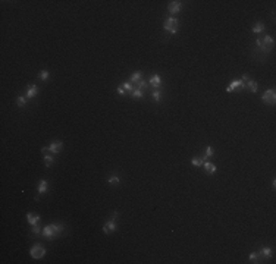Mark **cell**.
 <instances>
[{
    "instance_id": "1",
    "label": "cell",
    "mask_w": 276,
    "mask_h": 264,
    "mask_svg": "<svg viewBox=\"0 0 276 264\" xmlns=\"http://www.w3.org/2000/svg\"><path fill=\"white\" fill-rule=\"evenodd\" d=\"M63 231H65V226H63V225H60V223H58V225L52 223V225L46 226L41 233H43L44 238H47V239H52V238H54V236L62 235Z\"/></svg>"
},
{
    "instance_id": "2",
    "label": "cell",
    "mask_w": 276,
    "mask_h": 264,
    "mask_svg": "<svg viewBox=\"0 0 276 264\" xmlns=\"http://www.w3.org/2000/svg\"><path fill=\"white\" fill-rule=\"evenodd\" d=\"M256 46L263 52H270L272 48L275 47V40L272 35H266L262 38H256Z\"/></svg>"
},
{
    "instance_id": "3",
    "label": "cell",
    "mask_w": 276,
    "mask_h": 264,
    "mask_svg": "<svg viewBox=\"0 0 276 264\" xmlns=\"http://www.w3.org/2000/svg\"><path fill=\"white\" fill-rule=\"evenodd\" d=\"M163 29H165L166 32H169L170 35H175V34L178 32V29H179V22L176 18L173 16H170L168 19L165 21V24H163Z\"/></svg>"
},
{
    "instance_id": "4",
    "label": "cell",
    "mask_w": 276,
    "mask_h": 264,
    "mask_svg": "<svg viewBox=\"0 0 276 264\" xmlns=\"http://www.w3.org/2000/svg\"><path fill=\"white\" fill-rule=\"evenodd\" d=\"M116 219H118V213H113V216H112L110 220H107L106 223L103 225V233H104V235H109V233H112V232H115L118 229Z\"/></svg>"
},
{
    "instance_id": "5",
    "label": "cell",
    "mask_w": 276,
    "mask_h": 264,
    "mask_svg": "<svg viewBox=\"0 0 276 264\" xmlns=\"http://www.w3.org/2000/svg\"><path fill=\"white\" fill-rule=\"evenodd\" d=\"M29 255L35 260L43 258L44 255H46V248L41 244H34L31 247V250H29Z\"/></svg>"
},
{
    "instance_id": "6",
    "label": "cell",
    "mask_w": 276,
    "mask_h": 264,
    "mask_svg": "<svg viewBox=\"0 0 276 264\" xmlns=\"http://www.w3.org/2000/svg\"><path fill=\"white\" fill-rule=\"evenodd\" d=\"M262 100H263V103H266L267 106H275V103H276V91L273 90V88H270V90L264 91V92H263V96H262Z\"/></svg>"
},
{
    "instance_id": "7",
    "label": "cell",
    "mask_w": 276,
    "mask_h": 264,
    "mask_svg": "<svg viewBox=\"0 0 276 264\" xmlns=\"http://www.w3.org/2000/svg\"><path fill=\"white\" fill-rule=\"evenodd\" d=\"M62 147H63L62 141H60V139H54V141H52V142H50V145L47 147V151H50L52 154H56V156H58V154L60 153Z\"/></svg>"
},
{
    "instance_id": "8",
    "label": "cell",
    "mask_w": 276,
    "mask_h": 264,
    "mask_svg": "<svg viewBox=\"0 0 276 264\" xmlns=\"http://www.w3.org/2000/svg\"><path fill=\"white\" fill-rule=\"evenodd\" d=\"M181 7H182V2L175 0V2H170L169 5H168V12L170 15H176L181 12Z\"/></svg>"
},
{
    "instance_id": "9",
    "label": "cell",
    "mask_w": 276,
    "mask_h": 264,
    "mask_svg": "<svg viewBox=\"0 0 276 264\" xmlns=\"http://www.w3.org/2000/svg\"><path fill=\"white\" fill-rule=\"evenodd\" d=\"M244 87H245V82L242 81V79H235V81L229 82V85L226 87V91L233 92L235 90H238V88H244Z\"/></svg>"
},
{
    "instance_id": "10",
    "label": "cell",
    "mask_w": 276,
    "mask_h": 264,
    "mask_svg": "<svg viewBox=\"0 0 276 264\" xmlns=\"http://www.w3.org/2000/svg\"><path fill=\"white\" fill-rule=\"evenodd\" d=\"M203 167H204V170H206L207 175H214V173H216V169H218L216 167V164L212 163V162H207V160L203 163Z\"/></svg>"
},
{
    "instance_id": "11",
    "label": "cell",
    "mask_w": 276,
    "mask_h": 264,
    "mask_svg": "<svg viewBox=\"0 0 276 264\" xmlns=\"http://www.w3.org/2000/svg\"><path fill=\"white\" fill-rule=\"evenodd\" d=\"M37 94H38V90H37V85H28L27 87V98H34V97H37Z\"/></svg>"
},
{
    "instance_id": "12",
    "label": "cell",
    "mask_w": 276,
    "mask_h": 264,
    "mask_svg": "<svg viewBox=\"0 0 276 264\" xmlns=\"http://www.w3.org/2000/svg\"><path fill=\"white\" fill-rule=\"evenodd\" d=\"M148 84H150L151 87H154L156 90L159 88L160 85H162V78H160V75H157V73H154L153 77L150 78V81H148Z\"/></svg>"
},
{
    "instance_id": "13",
    "label": "cell",
    "mask_w": 276,
    "mask_h": 264,
    "mask_svg": "<svg viewBox=\"0 0 276 264\" xmlns=\"http://www.w3.org/2000/svg\"><path fill=\"white\" fill-rule=\"evenodd\" d=\"M27 220H28V223L31 226H35V225H38L40 216L38 214H33V213H27Z\"/></svg>"
},
{
    "instance_id": "14",
    "label": "cell",
    "mask_w": 276,
    "mask_h": 264,
    "mask_svg": "<svg viewBox=\"0 0 276 264\" xmlns=\"http://www.w3.org/2000/svg\"><path fill=\"white\" fill-rule=\"evenodd\" d=\"M245 88L251 92H257V90H258V84H257L254 79H248V81L245 82Z\"/></svg>"
},
{
    "instance_id": "15",
    "label": "cell",
    "mask_w": 276,
    "mask_h": 264,
    "mask_svg": "<svg viewBox=\"0 0 276 264\" xmlns=\"http://www.w3.org/2000/svg\"><path fill=\"white\" fill-rule=\"evenodd\" d=\"M141 78H143L141 71H135V72L131 75V78H129V82H131V84H138V82L141 81Z\"/></svg>"
},
{
    "instance_id": "16",
    "label": "cell",
    "mask_w": 276,
    "mask_h": 264,
    "mask_svg": "<svg viewBox=\"0 0 276 264\" xmlns=\"http://www.w3.org/2000/svg\"><path fill=\"white\" fill-rule=\"evenodd\" d=\"M47 189H48L47 181H46V179H41V181H40V183H38V192H40V194H46V192H47Z\"/></svg>"
},
{
    "instance_id": "17",
    "label": "cell",
    "mask_w": 276,
    "mask_h": 264,
    "mask_svg": "<svg viewBox=\"0 0 276 264\" xmlns=\"http://www.w3.org/2000/svg\"><path fill=\"white\" fill-rule=\"evenodd\" d=\"M264 31V24L263 22H256V24L253 25V32L254 34H260Z\"/></svg>"
},
{
    "instance_id": "18",
    "label": "cell",
    "mask_w": 276,
    "mask_h": 264,
    "mask_svg": "<svg viewBox=\"0 0 276 264\" xmlns=\"http://www.w3.org/2000/svg\"><path fill=\"white\" fill-rule=\"evenodd\" d=\"M44 156H43V160H44V164H46V167H50L52 164H53V162H54V158H53V156H50V154H46V153H43Z\"/></svg>"
},
{
    "instance_id": "19",
    "label": "cell",
    "mask_w": 276,
    "mask_h": 264,
    "mask_svg": "<svg viewBox=\"0 0 276 264\" xmlns=\"http://www.w3.org/2000/svg\"><path fill=\"white\" fill-rule=\"evenodd\" d=\"M260 255L264 258H272V248L270 247H263L262 251H260Z\"/></svg>"
},
{
    "instance_id": "20",
    "label": "cell",
    "mask_w": 276,
    "mask_h": 264,
    "mask_svg": "<svg viewBox=\"0 0 276 264\" xmlns=\"http://www.w3.org/2000/svg\"><path fill=\"white\" fill-rule=\"evenodd\" d=\"M204 162H206V157H203V158H197V157L191 158V164H193L194 167H201Z\"/></svg>"
},
{
    "instance_id": "21",
    "label": "cell",
    "mask_w": 276,
    "mask_h": 264,
    "mask_svg": "<svg viewBox=\"0 0 276 264\" xmlns=\"http://www.w3.org/2000/svg\"><path fill=\"white\" fill-rule=\"evenodd\" d=\"M143 96H144V92L141 91L140 88H135V90L131 92V97L134 100H140V98H143Z\"/></svg>"
},
{
    "instance_id": "22",
    "label": "cell",
    "mask_w": 276,
    "mask_h": 264,
    "mask_svg": "<svg viewBox=\"0 0 276 264\" xmlns=\"http://www.w3.org/2000/svg\"><path fill=\"white\" fill-rule=\"evenodd\" d=\"M121 182V179L118 175H110L109 178H107V183H110V185H118V183Z\"/></svg>"
},
{
    "instance_id": "23",
    "label": "cell",
    "mask_w": 276,
    "mask_h": 264,
    "mask_svg": "<svg viewBox=\"0 0 276 264\" xmlns=\"http://www.w3.org/2000/svg\"><path fill=\"white\" fill-rule=\"evenodd\" d=\"M16 104H18V107H25V106H27V97L19 94L18 98H16Z\"/></svg>"
},
{
    "instance_id": "24",
    "label": "cell",
    "mask_w": 276,
    "mask_h": 264,
    "mask_svg": "<svg viewBox=\"0 0 276 264\" xmlns=\"http://www.w3.org/2000/svg\"><path fill=\"white\" fill-rule=\"evenodd\" d=\"M123 88H125V91H129V92H132L134 90H135V87H134V84H131V82L128 81V82H122L121 84Z\"/></svg>"
},
{
    "instance_id": "25",
    "label": "cell",
    "mask_w": 276,
    "mask_h": 264,
    "mask_svg": "<svg viewBox=\"0 0 276 264\" xmlns=\"http://www.w3.org/2000/svg\"><path fill=\"white\" fill-rule=\"evenodd\" d=\"M151 97H153L154 101H160L162 100V91L160 90H154V91L151 92Z\"/></svg>"
},
{
    "instance_id": "26",
    "label": "cell",
    "mask_w": 276,
    "mask_h": 264,
    "mask_svg": "<svg viewBox=\"0 0 276 264\" xmlns=\"http://www.w3.org/2000/svg\"><path fill=\"white\" fill-rule=\"evenodd\" d=\"M38 78L41 79V81H47L48 79V71H46V69H43V71H40L38 73Z\"/></svg>"
},
{
    "instance_id": "27",
    "label": "cell",
    "mask_w": 276,
    "mask_h": 264,
    "mask_svg": "<svg viewBox=\"0 0 276 264\" xmlns=\"http://www.w3.org/2000/svg\"><path fill=\"white\" fill-rule=\"evenodd\" d=\"M147 87H148V82L147 81H144V79H141L140 82H138V84H137V88H140L141 91H144L145 88H147Z\"/></svg>"
},
{
    "instance_id": "28",
    "label": "cell",
    "mask_w": 276,
    "mask_h": 264,
    "mask_svg": "<svg viewBox=\"0 0 276 264\" xmlns=\"http://www.w3.org/2000/svg\"><path fill=\"white\" fill-rule=\"evenodd\" d=\"M213 154H214V150H213V147H210V145H208L207 148H206V154H204V157L206 158H210V157H213Z\"/></svg>"
},
{
    "instance_id": "29",
    "label": "cell",
    "mask_w": 276,
    "mask_h": 264,
    "mask_svg": "<svg viewBox=\"0 0 276 264\" xmlns=\"http://www.w3.org/2000/svg\"><path fill=\"white\" fill-rule=\"evenodd\" d=\"M258 257H260V254H257V252H251L248 258H250V261H251V263H258V261H257V260H258Z\"/></svg>"
},
{
    "instance_id": "30",
    "label": "cell",
    "mask_w": 276,
    "mask_h": 264,
    "mask_svg": "<svg viewBox=\"0 0 276 264\" xmlns=\"http://www.w3.org/2000/svg\"><path fill=\"white\" fill-rule=\"evenodd\" d=\"M31 231H33V233H34V235H40L41 229H40L38 225H35V226H31Z\"/></svg>"
},
{
    "instance_id": "31",
    "label": "cell",
    "mask_w": 276,
    "mask_h": 264,
    "mask_svg": "<svg viewBox=\"0 0 276 264\" xmlns=\"http://www.w3.org/2000/svg\"><path fill=\"white\" fill-rule=\"evenodd\" d=\"M118 94H119V96H123V94H125V88L122 85L118 87Z\"/></svg>"
}]
</instances>
